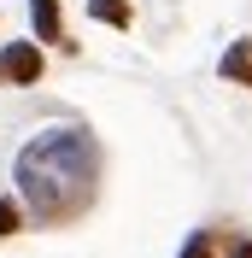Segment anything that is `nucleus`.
Wrapping results in <instances>:
<instances>
[{"label":"nucleus","mask_w":252,"mask_h":258,"mask_svg":"<svg viewBox=\"0 0 252 258\" xmlns=\"http://www.w3.org/2000/svg\"><path fill=\"white\" fill-rule=\"evenodd\" d=\"M88 18H94V24H111V30H129L135 6H129V0H88Z\"/></svg>","instance_id":"nucleus-5"},{"label":"nucleus","mask_w":252,"mask_h":258,"mask_svg":"<svg viewBox=\"0 0 252 258\" xmlns=\"http://www.w3.org/2000/svg\"><path fill=\"white\" fill-rule=\"evenodd\" d=\"M100 141L77 123H59V129H41L18 147L12 159V176L18 194H24V217L35 229H65L77 223L82 211L94 206V188H100Z\"/></svg>","instance_id":"nucleus-1"},{"label":"nucleus","mask_w":252,"mask_h":258,"mask_svg":"<svg viewBox=\"0 0 252 258\" xmlns=\"http://www.w3.org/2000/svg\"><path fill=\"white\" fill-rule=\"evenodd\" d=\"M223 258H252V235H229V252Z\"/></svg>","instance_id":"nucleus-8"},{"label":"nucleus","mask_w":252,"mask_h":258,"mask_svg":"<svg viewBox=\"0 0 252 258\" xmlns=\"http://www.w3.org/2000/svg\"><path fill=\"white\" fill-rule=\"evenodd\" d=\"M41 71H47V59H41V47H35V41H12V47H0V77L12 82V88L41 82Z\"/></svg>","instance_id":"nucleus-2"},{"label":"nucleus","mask_w":252,"mask_h":258,"mask_svg":"<svg viewBox=\"0 0 252 258\" xmlns=\"http://www.w3.org/2000/svg\"><path fill=\"white\" fill-rule=\"evenodd\" d=\"M176 258H223V235H217V229H194L188 246H182Z\"/></svg>","instance_id":"nucleus-6"},{"label":"nucleus","mask_w":252,"mask_h":258,"mask_svg":"<svg viewBox=\"0 0 252 258\" xmlns=\"http://www.w3.org/2000/svg\"><path fill=\"white\" fill-rule=\"evenodd\" d=\"M223 82H240V88H252V35H240V41H229V53H223L217 64Z\"/></svg>","instance_id":"nucleus-4"},{"label":"nucleus","mask_w":252,"mask_h":258,"mask_svg":"<svg viewBox=\"0 0 252 258\" xmlns=\"http://www.w3.org/2000/svg\"><path fill=\"white\" fill-rule=\"evenodd\" d=\"M30 30H35V47H59V53H77V41H65V24H59V0H30Z\"/></svg>","instance_id":"nucleus-3"},{"label":"nucleus","mask_w":252,"mask_h":258,"mask_svg":"<svg viewBox=\"0 0 252 258\" xmlns=\"http://www.w3.org/2000/svg\"><path fill=\"white\" fill-rule=\"evenodd\" d=\"M18 229H24V206H18L12 194H0V241H6V235H18Z\"/></svg>","instance_id":"nucleus-7"}]
</instances>
